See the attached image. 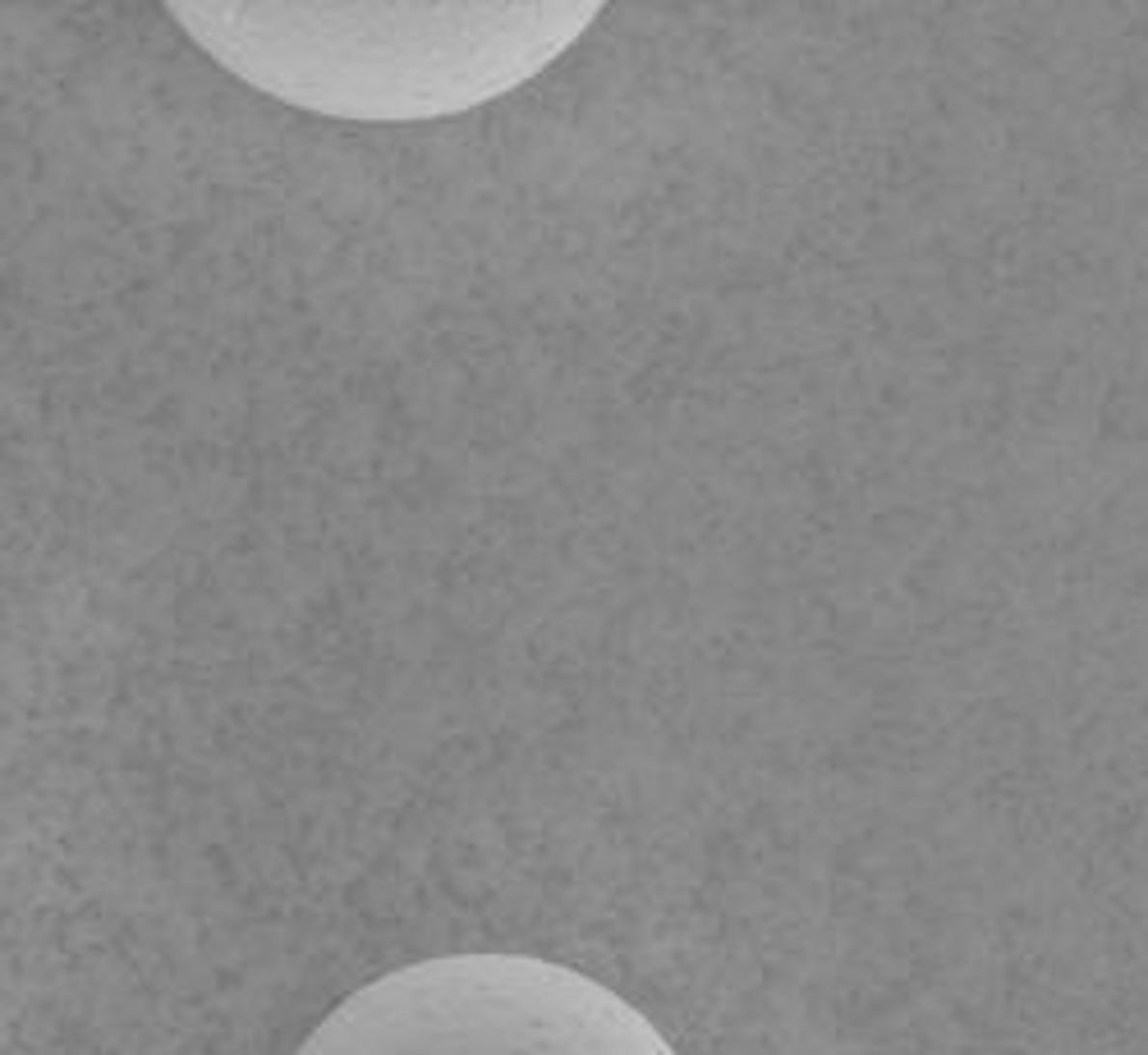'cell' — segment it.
I'll list each match as a JSON object with an SVG mask.
<instances>
[{
	"label": "cell",
	"mask_w": 1148,
	"mask_h": 1055,
	"mask_svg": "<svg viewBox=\"0 0 1148 1055\" xmlns=\"http://www.w3.org/2000/svg\"><path fill=\"white\" fill-rule=\"evenodd\" d=\"M166 14L226 74L349 124H423L492 106L570 51L597 0H175Z\"/></svg>",
	"instance_id": "obj_1"
},
{
	"label": "cell",
	"mask_w": 1148,
	"mask_h": 1055,
	"mask_svg": "<svg viewBox=\"0 0 1148 1055\" xmlns=\"http://www.w3.org/2000/svg\"><path fill=\"white\" fill-rule=\"evenodd\" d=\"M294 1055H680L643 1010L542 955L464 950L391 968Z\"/></svg>",
	"instance_id": "obj_2"
}]
</instances>
